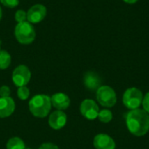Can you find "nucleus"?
Listing matches in <instances>:
<instances>
[{
  "instance_id": "14",
  "label": "nucleus",
  "mask_w": 149,
  "mask_h": 149,
  "mask_svg": "<svg viewBox=\"0 0 149 149\" xmlns=\"http://www.w3.org/2000/svg\"><path fill=\"white\" fill-rule=\"evenodd\" d=\"M7 149H25L24 142L22 139L18 137H12L10 138L7 144H6Z\"/></svg>"
},
{
  "instance_id": "11",
  "label": "nucleus",
  "mask_w": 149,
  "mask_h": 149,
  "mask_svg": "<svg viewBox=\"0 0 149 149\" xmlns=\"http://www.w3.org/2000/svg\"><path fill=\"white\" fill-rule=\"evenodd\" d=\"M84 85L90 91H97L101 86V79L94 72H86L84 75Z\"/></svg>"
},
{
  "instance_id": "23",
  "label": "nucleus",
  "mask_w": 149,
  "mask_h": 149,
  "mask_svg": "<svg viewBox=\"0 0 149 149\" xmlns=\"http://www.w3.org/2000/svg\"><path fill=\"white\" fill-rule=\"evenodd\" d=\"M139 0H123V2H125L127 4H134L138 2Z\"/></svg>"
},
{
  "instance_id": "16",
  "label": "nucleus",
  "mask_w": 149,
  "mask_h": 149,
  "mask_svg": "<svg viewBox=\"0 0 149 149\" xmlns=\"http://www.w3.org/2000/svg\"><path fill=\"white\" fill-rule=\"evenodd\" d=\"M98 119L102 123H109L113 120V113L109 109L100 110L98 114Z\"/></svg>"
},
{
  "instance_id": "12",
  "label": "nucleus",
  "mask_w": 149,
  "mask_h": 149,
  "mask_svg": "<svg viewBox=\"0 0 149 149\" xmlns=\"http://www.w3.org/2000/svg\"><path fill=\"white\" fill-rule=\"evenodd\" d=\"M51 102L52 107H54L58 110L63 111L69 107L71 100L68 95H66L65 93H57L51 97Z\"/></svg>"
},
{
  "instance_id": "17",
  "label": "nucleus",
  "mask_w": 149,
  "mask_h": 149,
  "mask_svg": "<svg viewBox=\"0 0 149 149\" xmlns=\"http://www.w3.org/2000/svg\"><path fill=\"white\" fill-rule=\"evenodd\" d=\"M17 94L21 100H26L30 96V90L26 86H21L17 88Z\"/></svg>"
},
{
  "instance_id": "8",
  "label": "nucleus",
  "mask_w": 149,
  "mask_h": 149,
  "mask_svg": "<svg viewBox=\"0 0 149 149\" xmlns=\"http://www.w3.org/2000/svg\"><path fill=\"white\" fill-rule=\"evenodd\" d=\"M27 13V20L31 24L40 23L46 16V8L43 4H35L31 6Z\"/></svg>"
},
{
  "instance_id": "15",
  "label": "nucleus",
  "mask_w": 149,
  "mask_h": 149,
  "mask_svg": "<svg viewBox=\"0 0 149 149\" xmlns=\"http://www.w3.org/2000/svg\"><path fill=\"white\" fill-rule=\"evenodd\" d=\"M11 62V57L10 53L6 51L0 50V69L4 70L7 69Z\"/></svg>"
},
{
  "instance_id": "7",
  "label": "nucleus",
  "mask_w": 149,
  "mask_h": 149,
  "mask_svg": "<svg viewBox=\"0 0 149 149\" xmlns=\"http://www.w3.org/2000/svg\"><path fill=\"white\" fill-rule=\"evenodd\" d=\"M79 110H80L81 114L86 119L91 120L98 118V114L100 112L99 106L93 100H91V99L84 100L80 104Z\"/></svg>"
},
{
  "instance_id": "21",
  "label": "nucleus",
  "mask_w": 149,
  "mask_h": 149,
  "mask_svg": "<svg viewBox=\"0 0 149 149\" xmlns=\"http://www.w3.org/2000/svg\"><path fill=\"white\" fill-rule=\"evenodd\" d=\"M10 89L7 86H3L0 87V98H6L10 97Z\"/></svg>"
},
{
  "instance_id": "3",
  "label": "nucleus",
  "mask_w": 149,
  "mask_h": 149,
  "mask_svg": "<svg viewBox=\"0 0 149 149\" xmlns=\"http://www.w3.org/2000/svg\"><path fill=\"white\" fill-rule=\"evenodd\" d=\"M14 32L17 40L23 45L31 44L36 38V32L33 26L27 21L18 23L15 27Z\"/></svg>"
},
{
  "instance_id": "4",
  "label": "nucleus",
  "mask_w": 149,
  "mask_h": 149,
  "mask_svg": "<svg viewBox=\"0 0 149 149\" xmlns=\"http://www.w3.org/2000/svg\"><path fill=\"white\" fill-rule=\"evenodd\" d=\"M142 100H143V93L139 88L136 87L127 88L125 91L122 98L124 106L130 110L139 108L142 103Z\"/></svg>"
},
{
  "instance_id": "19",
  "label": "nucleus",
  "mask_w": 149,
  "mask_h": 149,
  "mask_svg": "<svg viewBox=\"0 0 149 149\" xmlns=\"http://www.w3.org/2000/svg\"><path fill=\"white\" fill-rule=\"evenodd\" d=\"M0 2L3 6L9 8H15L19 3V0H0Z\"/></svg>"
},
{
  "instance_id": "26",
  "label": "nucleus",
  "mask_w": 149,
  "mask_h": 149,
  "mask_svg": "<svg viewBox=\"0 0 149 149\" xmlns=\"http://www.w3.org/2000/svg\"><path fill=\"white\" fill-rule=\"evenodd\" d=\"M0 46H1V44H0Z\"/></svg>"
},
{
  "instance_id": "22",
  "label": "nucleus",
  "mask_w": 149,
  "mask_h": 149,
  "mask_svg": "<svg viewBox=\"0 0 149 149\" xmlns=\"http://www.w3.org/2000/svg\"><path fill=\"white\" fill-rule=\"evenodd\" d=\"M38 149H59L58 146H56L55 144L53 143H51V142H46V143H44L42 144L39 148Z\"/></svg>"
},
{
  "instance_id": "6",
  "label": "nucleus",
  "mask_w": 149,
  "mask_h": 149,
  "mask_svg": "<svg viewBox=\"0 0 149 149\" xmlns=\"http://www.w3.org/2000/svg\"><path fill=\"white\" fill-rule=\"evenodd\" d=\"M31 74L30 69L24 65H20L14 69L12 72L11 79L16 86L21 87V86H25L29 83L31 79Z\"/></svg>"
},
{
  "instance_id": "10",
  "label": "nucleus",
  "mask_w": 149,
  "mask_h": 149,
  "mask_svg": "<svg viewBox=\"0 0 149 149\" xmlns=\"http://www.w3.org/2000/svg\"><path fill=\"white\" fill-rule=\"evenodd\" d=\"M95 149H115L116 144L114 140L107 134H99L93 139Z\"/></svg>"
},
{
  "instance_id": "20",
  "label": "nucleus",
  "mask_w": 149,
  "mask_h": 149,
  "mask_svg": "<svg viewBox=\"0 0 149 149\" xmlns=\"http://www.w3.org/2000/svg\"><path fill=\"white\" fill-rule=\"evenodd\" d=\"M142 107L143 110L145 112H147L149 114V92H148L144 96H143V100H142Z\"/></svg>"
},
{
  "instance_id": "18",
  "label": "nucleus",
  "mask_w": 149,
  "mask_h": 149,
  "mask_svg": "<svg viewBox=\"0 0 149 149\" xmlns=\"http://www.w3.org/2000/svg\"><path fill=\"white\" fill-rule=\"evenodd\" d=\"M15 20L18 23H23L27 20V13L23 10H18L15 14Z\"/></svg>"
},
{
  "instance_id": "13",
  "label": "nucleus",
  "mask_w": 149,
  "mask_h": 149,
  "mask_svg": "<svg viewBox=\"0 0 149 149\" xmlns=\"http://www.w3.org/2000/svg\"><path fill=\"white\" fill-rule=\"evenodd\" d=\"M15 101L10 97L0 98V118H7L15 111Z\"/></svg>"
},
{
  "instance_id": "1",
  "label": "nucleus",
  "mask_w": 149,
  "mask_h": 149,
  "mask_svg": "<svg viewBox=\"0 0 149 149\" xmlns=\"http://www.w3.org/2000/svg\"><path fill=\"white\" fill-rule=\"evenodd\" d=\"M128 131L136 137H142L149 131V114L143 109L130 110L126 115Z\"/></svg>"
},
{
  "instance_id": "9",
  "label": "nucleus",
  "mask_w": 149,
  "mask_h": 149,
  "mask_svg": "<svg viewBox=\"0 0 149 149\" xmlns=\"http://www.w3.org/2000/svg\"><path fill=\"white\" fill-rule=\"evenodd\" d=\"M66 121H67L66 114L63 111L58 110L50 114L49 120H48V124L52 129L59 130L65 126Z\"/></svg>"
},
{
  "instance_id": "24",
  "label": "nucleus",
  "mask_w": 149,
  "mask_h": 149,
  "mask_svg": "<svg viewBox=\"0 0 149 149\" xmlns=\"http://www.w3.org/2000/svg\"><path fill=\"white\" fill-rule=\"evenodd\" d=\"M1 18H2V9L0 7V20H1Z\"/></svg>"
},
{
  "instance_id": "25",
  "label": "nucleus",
  "mask_w": 149,
  "mask_h": 149,
  "mask_svg": "<svg viewBox=\"0 0 149 149\" xmlns=\"http://www.w3.org/2000/svg\"><path fill=\"white\" fill-rule=\"evenodd\" d=\"M25 149H31V148H25Z\"/></svg>"
},
{
  "instance_id": "5",
  "label": "nucleus",
  "mask_w": 149,
  "mask_h": 149,
  "mask_svg": "<svg viewBox=\"0 0 149 149\" xmlns=\"http://www.w3.org/2000/svg\"><path fill=\"white\" fill-rule=\"evenodd\" d=\"M96 99L104 107H113L117 102L116 93L109 86H101L96 91Z\"/></svg>"
},
{
  "instance_id": "2",
  "label": "nucleus",
  "mask_w": 149,
  "mask_h": 149,
  "mask_svg": "<svg viewBox=\"0 0 149 149\" xmlns=\"http://www.w3.org/2000/svg\"><path fill=\"white\" fill-rule=\"evenodd\" d=\"M52 108L51 97L45 94H38L29 101V109L31 114L38 118L46 117Z\"/></svg>"
}]
</instances>
